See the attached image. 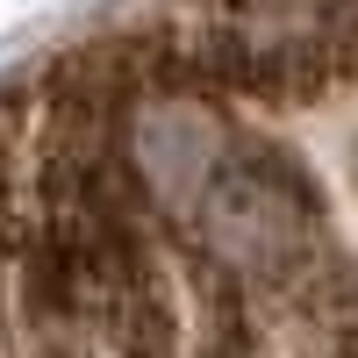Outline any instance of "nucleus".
<instances>
[{"instance_id":"1","label":"nucleus","mask_w":358,"mask_h":358,"mask_svg":"<svg viewBox=\"0 0 358 358\" xmlns=\"http://www.w3.org/2000/svg\"><path fill=\"white\" fill-rule=\"evenodd\" d=\"M0 358H358V0H129L0 79Z\"/></svg>"}]
</instances>
